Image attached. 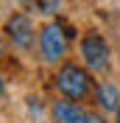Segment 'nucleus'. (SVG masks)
Segmentation results:
<instances>
[{"label":"nucleus","instance_id":"obj_3","mask_svg":"<svg viewBox=\"0 0 120 123\" xmlns=\"http://www.w3.org/2000/svg\"><path fill=\"white\" fill-rule=\"evenodd\" d=\"M50 115L56 123H103V117L90 112V109H84L81 104H75L73 98L67 101H56L50 106Z\"/></svg>","mask_w":120,"mask_h":123},{"label":"nucleus","instance_id":"obj_8","mask_svg":"<svg viewBox=\"0 0 120 123\" xmlns=\"http://www.w3.org/2000/svg\"><path fill=\"white\" fill-rule=\"evenodd\" d=\"M117 123H120V106H117Z\"/></svg>","mask_w":120,"mask_h":123},{"label":"nucleus","instance_id":"obj_5","mask_svg":"<svg viewBox=\"0 0 120 123\" xmlns=\"http://www.w3.org/2000/svg\"><path fill=\"white\" fill-rule=\"evenodd\" d=\"M6 34H8V39L14 42V48H20V50H28V48L34 45V25H31V20L25 14H11L8 17Z\"/></svg>","mask_w":120,"mask_h":123},{"label":"nucleus","instance_id":"obj_6","mask_svg":"<svg viewBox=\"0 0 120 123\" xmlns=\"http://www.w3.org/2000/svg\"><path fill=\"white\" fill-rule=\"evenodd\" d=\"M98 106L103 109V112H117L120 92L114 90L112 84H101V87H98Z\"/></svg>","mask_w":120,"mask_h":123},{"label":"nucleus","instance_id":"obj_2","mask_svg":"<svg viewBox=\"0 0 120 123\" xmlns=\"http://www.w3.org/2000/svg\"><path fill=\"white\" fill-rule=\"evenodd\" d=\"M67 37L70 34H64V28L59 23H48L39 31V53H42V59L45 62H59L67 53Z\"/></svg>","mask_w":120,"mask_h":123},{"label":"nucleus","instance_id":"obj_9","mask_svg":"<svg viewBox=\"0 0 120 123\" xmlns=\"http://www.w3.org/2000/svg\"><path fill=\"white\" fill-rule=\"evenodd\" d=\"M0 50H3V45H0Z\"/></svg>","mask_w":120,"mask_h":123},{"label":"nucleus","instance_id":"obj_4","mask_svg":"<svg viewBox=\"0 0 120 123\" xmlns=\"http://www.w3.org/2000/svg\"><path fill=\"white\" fill-rule=\"evenodd\" d=\"M81 56H84V64L90 70H103L109 64V48H106L103 37L98 34H87L81 39Z\"/></svg>","mask_w":120,"mask_h":123},{"label":"nucleus","instance_id":"obj_1","mask_svg":"<svg viewBox=\"0 0 120 123\" xmlns=\"http://www.w3.org/2000/svg\"><path fill=\"white\" fill-rule=\"evenodd\" d=\"M56 87H59V92L64 95V98H73V101H84L87 95H90V73L87 70H81L78 64H61V70L56 73Z\"/></svg>","mask_w":120,"mask_h":123},{"label":"nucleus","instance_id":"obj_7","mask_svg":"<svg viewBox=\"0 0 120 123\" xmlns=\"http://www.w3.org/2000/svg\"><path fill=\"white\" fill-rule=\"evenodd\" d=\"M0 98H3V76H0Z\"/></svg>","mask_w":120,"mask_h":123}]
</instances>
